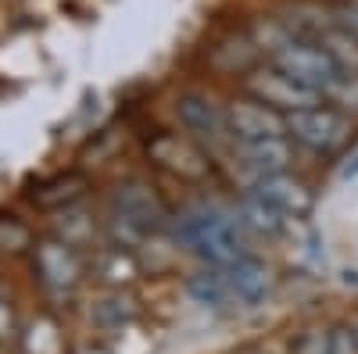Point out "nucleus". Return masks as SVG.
<instances>
[{
  "mask_svg": "<svg viewBox=\"0 0 358 354\" xmlns=\"http://www.w3.org/2000/svg\"><path fill=\"white\" fill-rule=\"evenodd\" d=\"M236 154H241V165L262 179V175H276V172H287L290 165V143L287 136H268V140H244L236 147Z\"/></svg>",
  "mask_w": 358,
  "mask_h": 354,
  "instance_id": "nucleus-11",
  "label": "nucleus"
},
{
  "mask_svg": "<svg viewBox=\"0 0 358 354\" xmlns=\"http://www.w3.org/2000/svg\"><path fill=\"white\" fill-rule=\"evenodd\" d=\"M248 94H251L255 101L268 104L273 111H287V115L322 104V94H319V90H312V86H305V82H297L294 75L280 72L276 65L251 72V75H248Z\"/></svg>",
  "mask_w": 358,
  "mask_h": 354,
  "instance_id": "nucleus-5",
  "label": "nucleus"
},
{
  "mask_svg": "<svg viewBox=\"0 0 358 354\" xmlns=\"http://www.w3.org/2000/svg\"><path fill=\"white\" fill-rule=\"evenodd\" d=\"M326 97H330L334 104H341L344 111H351V115H358V72L355 75H341L330 90H326Z\"/></svg>",
  "mask_w": 358,
  "mask_h": 354,
  "instance_id": "nucleus-19",
  "label": "nucleus"
},
{
  "mask_svg": "<svg viewBox=\"0 0 358 354\" xmlns=\"http://www.w3.org/2000/svg\"><path fill=\"white\" fill-rule=\"evenodd\" d=\"M273 65L280 68V72H287V75H294L297 82H305V86H312V90H319L322 97H326V90L344 75L337 65H334V57L326 54L319 43H312V40H294V43H287L280 54H273Z\"/></svg>",
  "mask_w": 358,
  "mask_h": 354,
  "instance_id": "nucleus-4",
  "label": "nucleus"
},
{
  "mask_svg": "<svg viewBox=\"0 0 358 354\" xmlns=\"http://www.w3.org/2000/svg\"><path fill=\"white\" fill-rule=\"evenodd\" d=\"M287 136H294V143L308 147V151L319 154H334L337 147L348 143L351 136V122L334 111V108H305V111H294L287 115Z\"/></svg>",
  "mask_w": 358,
  "mask_h": 354,
  "instance_id": "nucleus-3",
  "label": "nucleus"
},
{
  "mask_svg": "<svg viewBox=\"0 0 358 354\" xmlns=\"http://www.w3.org/2000/svg\"><path fill=\"white\" fill-rule=\"evenodd\" d=\"M111 215H115V226L126 229L129 236H147V233H158L165 229L169 222V212L162 197L143 186V183H126L111 193Z\"/></svg>",
  "mask_w": 358,
  "mask_h": 354,
  "instance_id": "nucleus-2",
  "label": "nucleus"
},
{
  "mask_svg": "<svg viewBox=\"0 0 358 354\" xmlns=\"http://www.w3.org/2000/svg\"><path fill=\"white\" fill-rule=\"evenodd\" d=\"M337 11V22L348 29L351 36H358V4H341V8H334Z\"/></svg>",
  "mask_w": 358,
  "mask_h": 354,
  "instance_id": "nucleus-23",
  "label": "nucleus"
},
{
  "mask_svg": "<svg viewBox=\"0 0 358 354\" xmlns=\"http://www.w3.org/2000/svg\"><path fill=\"white\" fill-rule=\"evenodd\" d=\"M287 22V29L297 40H319L330 25H337V11L334 8H319V4H294L280 15Z\"/></svg>",
  "mask_w": 358,
  "mask_h": 354,
  "instance_id": "nucleus-13",
  "label": "nucleus"
},
{
  "mask_svg": "<svg viewBox=\"0 0 358 354\" xmlns=\"http://www.w3.org/2000/svg\"><path fill=\"white\" fill-rule=\"evenodd\" d=\"M11 330V311H8V304L4 301H0V337H4Z\"/></svg>",
  "mask_w": 358,
  "mask_h": 354,
  "instance_id": "nucleus-25",
  "label": "nucleus"
},
{
  "mask_svg": "<svg viewBox=\"0 0 358 354\" xmlns=\"http://www.w3.org/2000/svg\"><path fill=\"white\" fill-rule=\"evenodd\" d=\"M244 222L236 219V212L215 208V204H197V208L183 212L176 219V236L183 240L194 254H201L212 265H233L248 258V236Z\"/></svg>",
  "mask_w": 358,
  "mask_h": 354,
  "instance_id": "nucleus-1",
  "label": "nucleus"
},
{
  "mask_svg": "<svg viewBox=\"0 0 358 354\" xmlns=\"http://www.w3.org/2000/svg\"><path fill=\"white\" fill-rule=\"evenodd\" d=\"M133 301L129 297H108L101 308H97V322H104V326H122V322L133 318Z\"/></svg>",
  "mask_w": 358,
  "mask_h": 354,
  "instance_id": "nucleus-21",
  "label": "nucleus"
},
{
  "mask_svg": "<svg viewBox=\"0 0 358 354\" xmlns=\"http://www.w3.org/2000/svg\"><path fill=\"white\" fill-rule=\"evenodd\" d=\"M25 351L29 354H62V337H57L54 322H33V330L25 333Z\"/></svg>",
  "mask_w": 358,
  "mask_h": 354,
  "instance_id": "nucleus-18",
  "label": "nucleus"
},
{
  "mask_svg": "<svg viewBox=\"0 0 358 354\" xmlns=\"http://www.w3.org/2000/svg\"><path fill=\"white\" fill-rule=\"evenodd\" d=\"M176 118L194 140H201L208 147H222V143L233 140L226 111L212 97H204V94H183L179 97L176 101Z\"/></svg>",
  "mask_w": 358,
  "mask_h": 354,
  "instance_id": "nucleus-6",
  "label": "nucleus"
},
{
  "mask_svg": "<svg viewBox=\"0 0 358 354\" xmlns=\"http://www.w3.org/2000/svg\"><path fill=\"white\" fill-rule=\"evenodd\" d=\"M337 175H341L344 183H348V179H355V175H358V151H355V154H351V158L341 165V172H337Z\"/></svg>",
  "mask_w": 358,
  "mask_h": 354,
  "instance_id": "nucleus-24",
  "label": "nucleus"
},
{
  "mask_svg": "<svg viewBox=\"0 0 358 354\" xmlns=\"http://www.w3.org/2000/svg\"><path fill=\"white\" fill-rule=\"evenodd\" d=\"M36 272L50 290H72L79 283V258L69 244L47 240L36 247Z\"/></svg>",
  "mask_w": 358,
  "mask_h": 354,
  "instance_id": "nucleus-12",
  "label": "nucleus"
},
{
  "mask_svg": "<svg viewBox=\"0 0 358 354\" xmlns=\"http://www.w3.org/2000/svg\"><path fill=\"white\" fill-rule=\"evenodd\" d=\"M187 290H190V297H194L197 304H204V308H233V304H236V297H233V290H229V283H226V276H222L219 265H215L212 272L194 276Z\"/></svg>",
  "mask_w": 358,
  "mask_h": 354,
  "instance_id": "nucleus-16",
  "label": "nucleus"
},
{
  "mask_svg": "<svg viewBox=\"0 0 358 354\" xmlns=\"http://www.w3.org/2000/svg\"><path fill=\"white\" fill-rule=\"evenodd\" d=\"M222 276H226V283L233 290L236 304H248V308L265 301V293L273 290V272H268V265L255 261L251 254L241 258V261H233V265H222Z\"/></svg>",
  "mask_w": 358,
  "mask_h": 354,
  "instance_id": "nucleus-10",
  "label": "nucleus"
},
{
  "mask_svg": "<svg viewBox=\"0 0 358 354\" xmlns=\"http://www.w3.org/2000/svg\"><path fill=\"white\" fill-rule=\"evenodd\" d=\"M233 212H236V219L244 222V229H248V233H258V236H276V233H283V229H287V215H283V212H276V208H268V204H265V200H258L255 193H251V197H244Z\"/></svg>",
  "mask_w": 358,
  "mask_h": 354,
  "instance_id": "nucleus-14",
  "label": "nucleus"
},
{
  "mask_svg": "<svg viewBox=\"0 0 358 354\" xmlns=\"http://www.w3.org/2000/svg\"><path fill=\"white\" fill-rule=\"evenodd\" d=\"M355 333H358V326H355Z\"/></svg>",
  "mask_w": 358,
  "mask_h": 354,
  "instance_id": "nucleus-26",
  "label": "nucleus"
},
{
  "mask_svg": "<svg viewBox=\"0 0 358 354\" xmlns=\"http://www.w3.org/2000/svg\"><path fill=\"white\" fill-rule=\"evenodd\" d=\"M251 193H255L258 200H265L268 208L283 212L287 219H301V215H308V208H312V190H308L301 179L287 175V172L262 175V179H255V190H251Z\"/></svg>",
  "mask_w": 358,
  "mask_h": 354,
  "instance_id": "nucleus-9",
  "label": "nucleus"
},
{
  "mask_svg": "<svg viewBox=\"0 0 358 354\" xmlns=\"http://www.w3.org/2000/svg\"><path fill=\"white\" fill-rule=\"evenodd\" d=\"M315 43L334 57V65H337L341 72H348V75H355V72H358V36H351L341 22L326 29V33H322Z\"/></svg>",
  "mask_w": 358,
  "mask_h": 354,
  "instance_id": "nucleus-17",
  "label": "nucleus"
},
{
  "mask_svg": "<svg viewBox=\"0 0 358 354\" xmlns=\"http://www.w3.org/2000/svg\"><path fill=\"white\" fill-rule=\"evenodd\" d=\"M229 118V133L236 143L244 140H268V136H287V118H280V111H273L268 104L244 97V101H233L226 108Z\"/></svg>",
  "mask_w": 358,
  "mask_h": 354,
  "instance_id": "nucleus-7",
  "label": "nucleus"
},
{
  "mask_svg": "<svg viewBox=\"0 0 358 354\" xmlns=\"http://www.w3.org/2000/svg\"><path fill=\"white\" fill-rule=\"evenodd\" d=\"M86 190V179L79 172H65V175H54V179L40 183L33 190V200L40 204V208H65V204L79 200Z\"/></svg>",
  "mask_w": 358,
  "mask_h": 354,
  "instance_id": "nucleus-15",
  "label": "nucleus"
},
{
  "mask_svg": "<svg viewBox=\"0 0 358 354\" xmlns=\"http://www.w3.org/2000/svg\"><path fill=\"white\" fill-rule=\"evenodd\" d=\"M290 354H330V333L326 330H301L290 344Z\"/></svg>",
  "mask_w": 358,
  "mask_h": 354,
  "instance_id": "nucleus-20",
  "label": "nucleus"
},
{
  "mask_svg": "<svg viewBox=\"0 0 358 354\" xmlns=\"http://www.w3.org/2000/svg\"><path fill=\"white\" fill-rule=\"evenodd\" d=\"M330 354H358V333L341 326L330 333Z\"/></svg>",
  "mask_w": 358,
  "mask_h": 354,
  "instance_id": "nucleus-22",
  "label": "nucleus"
},
{
  "mask_svg": "<svg viewBox=\"0 0 358 354\" xmlns=\"http://www.w3.org/2000/svg\"><path fill=\"white\" fill-rule=\"evenodd\" d=\"M147 154H151V161L158 168H165L169 175H179V179H204L208 175V158L197 143L190 140H179L172 133H162L151 140V147H147Z\"/></svg>",
  "mask_w": 358,
  "mask_h": 354,
  "instance_id": "nucleus-8",
  "label": "nucleus"
}]
</instances>
